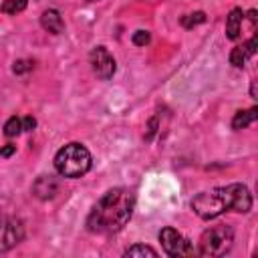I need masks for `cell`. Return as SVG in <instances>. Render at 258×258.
I'll return each mask as SVG.
<instances>
[{
    "mask_svg": "<svg viewBox=\"0 0 258 258\" xmlns=\"http://www.w3.org/2000/svg\"><path fill=\"white\" fill-rule=\"evenodd\" d=\"M135 206V196L127 187L109 189L91 210L87 218V228L95 234H115L131 218Z\"/></svg>",
    "mask_w": 258,
    "mask_h": 258,
    "instance_id": "cell-1",
    "label": "cell"
},
{
    "mask_svg": "<svg viewBox=\"0 0 258 258\" xmlns=\"http://www.w3.org/2000/svg\"><path fill=\"white\" fill-rule=\"evenodd\" d=\"M191 208L204 220L218 218L220 214L230 212V210L246 214L252 208V196L246 185L230 183V185H222V187H214V189L198 194L191 200Z\"/></svg>",
    "mask_w": 258,
    "mask_h": 258,
    "instance_id": "cell-2",
    "label": "cell"
},
{
    "mask_svg": "<svg viewBox=\"0 0 258 258\" xmlns=\"http://www.w3.org/2000/svg\"><path fill=\"white\" fill-rule=\"evenodd\" d=\"M54 167L64 177H81L91 169V153L81 143H67L56 151Z\"/></svg>",
    "mask_w": 258,
    "mask_h": 258,
    "instance_id": "cell-3",
    "label": "cell"
},
{
    "mask_svg": "<svg viewBox=\"0 0 258 258\" xmlns=\"http://www.w3.org/2000/svg\"><path fill=\"white\" fill-rule=\"evenodd\" d=\"M232 242H234V232L232 228L224 226V224H218V226H212L208 228L202 238H200V248H198V254L200 256H224L230 248H232Z\"/></svg>",
    "mask_w": 258,
    "mask_h": 258,
    "instance_id": "cell-4",
    "label": "cell"
},
{
    "mask_svg": "<svg viewBox=\"0 0 258 258\" xmlns=\"http://www.w3.org/2000/svg\"><path fill=\"white\" fill-rule=\"evenodd\" d=\"M159 242L167 256H194L198 252L194 250L189 240H185L175 228H169V226L159 232Z\"/></svg>",
    "mask_w": 258,
    "mask_h": 258,
    "instance_id": "cell-5",
    "label": "cell"
},
{
    "mask_svg": "<svg viewBox=\"0 0 258 258\" xmlns=\"http://www.w3.org/2000/svg\"><path fill=\"white\" fill-rule=\"evenodd\" d=\"M22 238H24L22 222L10 216H0V254L14 248Z\"/></svg>",
    "mask_w": 258,
    "mask_h": 258,
    "instance_id": "cell-6",
    "label": "cell"
},
{
    "mask_svg": "<svg viewBox=\"0 0 258 258\" xmlns=\"http://www.w3.org/2000/svg\"><path fill=\"white\" fill-rule=\"evenodd\" d=\"M89 60H91V69H93V73H95L99 79L107 81V79H111V77L115 75V69H117L115 58H113V54H111L105 46H97V48H93L91 54H89Z\"/></svg>",
    "mask_w": 258,
    "mask_h": 258,
    "instance_id": "cell-7",
    "label": "cell"
},
{
    "mask_svg": "<svg viewBox=\"0 0 258 258\" xmlns=\"http://www.w3.org/2000/svg\"><path fill=\"white\" fill-rule=\"evenodd\" d=\"M256 46H258V38H256V34H254L250 40L242 42L240 46H236V48L230 52V62H232L236 69H242V67L246 64V60L256 52Z\"/></svg>",
    "mask_w": 258,
    "mask_h": 258,
    "instance_id": "cell-8",
    "label": "cell"
},
{
    "mask_svg": "<svg viewBox=\"0 0 258 258\" xmlns=\"http://www.w3.org/2000/svg\"><path fill=\"white\" fill-rule=\"evenodd\" d=\"M40 24H42V28H44L46 32H50V34H60V32L64 30V20H62L60 12L54 10V8L42 12V16H40Z\"/></svg>",
    "mask_w": 258,
    "mask_h": 258,
    "instance_id": "cell-9",
    "label": "cell"
},
{
    "mask_svg": "<svg viewBox=\"0 0 258 258\" xmlns=\"http://www.w3.org/2000/svg\"><path fill=\"white\" fill-rule=\"evenodd\" d=\"M56 189H58V183H56V179L50 177V175H40V177L34 181V185H32V191H34L40 200L52 198V196L56 194Z\"/></svg>",
    "mask_w": 258,
    "mask_h": 258,
    "instance_id": "cell-10",
    "label": "cell"
},
{
    "mask_svg": "<svg viewBox=\"0 0 258 258\" xmlns=\"http://www.w3.org/2000/svg\"><path fill=\"white\" fill-rule=\"evenodd\" d=\"M242 20H244V12L240 8L230 10L228 18H226V36L230 40H236L242 32Z\"/></svg>",
    "mask_w": 258,
    "mask_h": 258,
    "instance_id": "cell-11",
    "label": "cell"
},
{
    "mask_svg": "<svg viewBox=\"0 0 258 258\" xmlns=\"http://www.w3.org/2000/svg\"><path fill=\"white\" fill-rule=\"evenodd\" d=\"M256 117H258V109H256V107H252V109H248V111H238L236 117H234V121H232V127H234V129H244V127H248L250 123H254Z\"/></svg>",
    "mask_w": 258,
    "mask_h": 258,
    "instance_id": "cell-12",
    "label": "cell"
},
{
    "mask_svg": "<svg viewBox=\"0 0 258 258\" xmlns=\"http://www.w3.org/2000/svg\"><path fill=\"white\" fill-rule=\"evenodd\" d=\"M26 8V0H4L2 2V12L6 14H18Z\"/></svg>",
    "mask_w": 258,
    "mask_h": 258,
    "instance_id": "cell-13",
    "label": "cell"
},
{
    "mask_svg": "<svg viewBox=\"0 0 258 258\" xmlns=\"http://www.w3.org/2000/svg\"><path fill=\"white\" fill-rule=\"evenodd\" d=\"M20 131H22V121L18 117H10L4 125V135L6 137H16Z\"/></svg>",
    "mask_w": 258,
    "mask_h": 258,
    "instance_id": "cell-14",
    "label": "cell"
},
{
    "mask_svg": "<svg viewBox=\"0 0 258 258\" xmlns=\"http://www.w3.org/2000/svg\"><path fill=\"white\" fill-rule=\"evenodd\" d=\"M125 256H157V252L149 246H143V244H135L131 248L125 250Z\"/></svg>",
    "mask_w": 258,
    "mask_h": 258,
    "instance_id": "cell-15",
    "label": "cell"
},
{
    "mask_svg": "<svg viewBox=\"0 0 258 258\" xmlns=\"http://www.w3.org/2000/svg\"><path fill=\"white\" fill-rule=\"evenodd\" d=\"M204 20H206V14H204V12H194V14L183 16V18H181V24H183L185 28H191V26H196V24H202Z\"/></svg>",
    "mask_w": 258,
    "mask_h": 258,
    "instance_id": "cell-16",
    "label": "cell"
},
{
    "mask_svg": "<svg viewBox=\"0 0 258 258\" xmlns=\"http://www.w3.org/2000/svg\"><path fill=\"white\" fill-rule=\"evenodd\" d=\"M147 42H149V32H147V30H137V32L133 34V44L143 46V44H147Z\"/></svg>",
    "mask_w": 258,
    "mask_h": 258,
    "instance_id": "cell-17",
    "label": "cell"
},
{
    "mask_svg": "<svg viewBox=\"0 0 258 258\" xmlns=\"http://www.w3.org/2000/svg\"><path fill=\"white\" fill-rule=\"evenodd\" d=\"M30 69H32V60H16V62L12 64V71H14L16 75L26 73V71H30Z\"/></svg>",
    "mask_w": 258,
    "mask_h": 258,
    "instance_id": "cell-18",
    "label": "cell"
},
{
    "mask_svg": "<svg viewBox=\"0 0 258 258\" xmlns=\"http://www.w3.org/2000/svg\"><path fill=\"white\" fill-rule=\"evenodd\" d=\"M34 127H36V119H34V117L28 115V117L22 119V129H24V131H32Z\"/></svg>",
    "mask_w": 258,
    "mask_h": 258,
    "instance_id": "cell-19",
    "label": "cell"
},
{
    "mask_svg": "<svg viewBox=\"0 0 258 258\" xmlns=\"http://www.w3.org/2000/svg\"><path fill=\"white\" fill-rule=\"evenodd\" d=\"M14 151H16V145L8 143V145H4V147L0 149V157H10V155H12Z\"/></svg>",
    "mask_w": 258,
    "mask_h": 258,
    "instance_id": "cell-20",
    "label": "cell"
}]
</instances>
